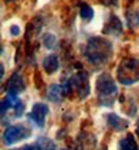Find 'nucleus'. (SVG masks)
<instances>
[{"mask_svg":"<svg viewBox=\"0 0 139 150\" xmlns=\"http://www.w3.org/2000/svg\"><path fill=\"white\" fill-rule=\"evenodd\" d=\"M112 47L109 40L94 37L90 38L85 47V56L92 64H104L111 56Z\"/></svg>","mask_w":139,"mask_h":150,"instance_id":"nucleus-1","label":"nucleus"},{"mask_svg":"<svg viewBox=\"0 0 139 150\" xmlns=\"http://www.w3.org/2000/svg\"><path fill=\"white\" fill-rule=\"evenodd\" d=\"M64 92L65 95H67L68 93L76 92L77 95L80 99L85 98L87 95H89V79H88V74L85 72H78L73 77H71L66 83L64 84Z\"/></svg>","mask_w":139,"mask_h":150,"instance_id":"nucleus-3","label":"nucleus"},{"mask_svg":"<svg viewBox=\"0 0 139 150\" xmlns=\"http://www.w3.org/2000/svg\"><path fill=\"white\" fill-rule=\"evenodd\" d=\"M15 110H16V111H15V116H16V117L22 116V114H23V110H25V104L20 100L18 104L15 106Z\"/></svg>","mask_w":139,"mask_h":150,"instance_id":"nucleus-17","label":"nucleus"},{"mask_svg":"<svg viewBox=\"0 0 139 150\" xmlns=\"http://www.w3.org/2000/svg\"><path fill=\"white\" fill-rule=\"evenodd\" d=\"M117 81L124 86H131L139 82V60L124 59L117 69Z\"/></svg>","mask_w":139,"mask_h":150,"instance_id":"nucleus-2","label":"nucleus"},{"mask_svg":"<svg viewBox=\"0 0 139 150\" xmlns=\"http://www.w3.org/2000/svg\"><path fill=\"white\" fill-rule=\"evenodd\" d=\"M106 120H107V125L111 127L112 129L119 131V132H122L124 129H127L128 126H129V123L126 121V120L121 118L120 116H117L116 114H109Z\"/></svg>","mask_w":139,"mask_h":150,"instance_id":"nucleus-8","label":"nucleus"},{"mask_svg":"<svg viewBox=\"0 0 139 150\" xmlns=\"http://www.w3.org/2000/svg\"><path fill=\"white\" fill-rule=\"evenodd\" d=\"M137 134H138V138H139V121H138V125H137Z\"/></svg>","mask_w":139,"mask_h":150,"instance_id":"nucleus-21","label":"nucleus"},{"mask_svg":"<svg viewBox=\"0 0 139 150\" xmlns=\"http://www.w3.org/2000/svg\"><path fill=\"white\" fill-rule=\"evenodd\" d=\"M10 33H11L12 35H18V33H20V28H18L17 26H12V27L10 28Z\"/></svg>","mask_w":139,"mask_h":150,"instance_id":"nucleus-18","label":"nucleus"},{"mask_svg":"<svg viewBox=\"0 0 139 150\" xmlns=\"http://www.w3.org/2000/svg\"><path fill=\"white\" fill-rule=\"evenodd\" d=\"M37 149L38 150H56L55 143L48 138H39L37 142Z\"/></svg>","mask_w":139,"mask_h":150,"instance_id":"nucleus-14","label":"nucleus"},{"mask_svg":"<svg viewBox=\"0 0 139 150\" xmlns=\"http://www.w3.org/2000/svg\"><path fill=\"white\" fill-rule=\"evenodd\" d=\"M18 99H17V96H16V94H10V93H7L6 94V96L3 99V101H1V112L4 114V112L6 111V110H9V109H11V108H15L16 105L18 104Z\"/></svg>","mask_w":139,"mask_h":150,"instance_id":"nucleus-11","label":"nucleus"},{"mask_svg":"<svg viewBox=\"0 0 139 150\" xmlns=\"http://www.w3.org/2000/svg\"><path fill=\"white\" fill-rule=\"evenodd\" d=\"M43 43H44V45H45L48 49H54L56 47V38H55V35L54 34H51V33H48L43 37Z\"/></svg>","mask_w":139,"mask_h":150,"instance_id":"nucleus-16","label":"nucleus"},{"mask_svg":"<svg viewBox=\"0 0 139 150\" xmlns=\"http://www.w3.org/2000/svg\"><path fill=\"white\" fill-rule=\"evenodd\" d=\"M120 149L121 150H138L137 142L132 134H128L126 138H123L120 142Z\"/></svg>","mask_w":139,"mask_h":150,"instance_id":"nucleus-12","label":"nucleus"},{"mask_svg":"<svg viewBox=\"0 0 139 150\" xmlns=\"http://www.w3.org/2000/svg\"><path fill=\"white\" fill-rule=\"evenodd\" d=\"M105 3L109 4V5H112V6H116L119 4V0H105Z\"/></svg>","mask_w":139,"mask_h":150,"instance_id":"nucleus-20","label":"nucleus"},{"mask_svg":"<svg viewBox=\"0 0 139 150\" xmlns=\"http://www.w3.org/2000/svg\"><path fill=\"white\" fill-rule=\"evenodd\" d=\"M121 31H122V25H121L120 20L116 16H111L109 23H107V32L116 34V33H120Z\"/></svg>","mask_w":139,"mask_h":150,"instance_id":"nucleus-13","label":"nucleus"},{"mask_svg":"<svg viewBox=\"0 0 139 150\" xmlns=\"http://www.w3.org/2000/svg\"><path fill=\"white\" fill-rule=\"evenodd\" d=\"M43 67L48 73H54L59 69V59L55 55H49L43 60Z\"/></svg>","mask_w":139,"mask_h":150,"instance_id":"nucleus-10","label":"nucleus"},{"mask_svg":"<svg viewBox=\"0 0 139 150\" xmlns=\"http://www.w3.org/2000/svg\"><path fill=\"white\" fill-rule=\"evenodd\" d=\"M16 150H38V149H35L33 145H25V146H22L21 149H16Z\"/></svg>","mask_w":139,"mask_h":150,"instance_id":"nucleus-19","label":"nucleus"},{"mask_svg":"<svg viewBox=\"0 0 139 150\" xmlns=\"http://www.w3.org/2000/svg\"><path fill=\"white\" fill-rule=\"evenodd\" d=\"M64 150H66V149H64Z\"/></svg>","mask_w":139,"mask_h":150,"instance_id":"nucleus-23","label":"nucleus"},{"mask_svg":"<svg viewBox=\"0 0 139 150\" xmlns=\"http://www.w3.org/2000/svg\"><path fill=\"white\" fill-rule=\"evenodd\" d=\"M49 114V108L45 104L43 103H38L35 104L32 111L28 114V120H31L32 122H34L38 127H43L45 123V117Z\"/></svg>","mask_w":139,"mask_h":150,"instance_id":"nucleus-6","label":"nucleus"},{"mask_svg":"<svg viewBox=\"0 0 139 150\" xmlns=\"http://www.w3.org/2000/svg\"><path fill=\"white\" fill-rule=\"evenodd\" d=\"M47 96H48V99L50 101H53V103H60V101H62L64 96H65L64 88L61 86H57V84L50 86L49 89H48Z\"/></svg>","mask_w":139,"mask_h":150,"instance_id":"nucleus-9","label":"nucleus"},{"mask_svg":"<svg viewBox=\"0 0 139 150\" xmlns=\"http://www.w3.org/2000/svg\"><path fill=\"white\" fill-rule=\"evenodd\" d=\"M79 15H80V17H82L83 20L90 21L93 18V16H94V11H93V9L89 5H83L82 7H80V10H79Z\"/></svg>","mask_w":139,"mask_h":150,"instance_id":"nucleus-15","label":"nucleus"},{"mask_svg":"<svg viewBox=\"0 0 139 150\" xmlns=\"http://www.w3.org/2000/svg\"><path fill=\"white\" fill-rule=\"evenodd\" d=\"M25 88H26V86H25L23 78H22L20 74L15 73L13 76L9 79V82H7L6 91L10 94H17V93H21Z\"/></svg>","mask_w":139,"mask_h":150,"instance_id":"nucleus-7","label":"nucleus"},{"mask_svg":"<svg viewBox=\"0 0 139 150\" xmlns=\"http://www.w3.org/2000/svg\"><path fill=\"white\" fill-rule=\"evenodd\" d=\"M31 136V129H28L25 126H11L4 132V143L6 145H11L21 139H26Z\"/></svg>","mask_w":139,"mask_h":150,"instance_id":"nucleus-5","label":"nucleus"},{"mask_svg":"<svg viewBox=\"0 0 139 150\" xmlns=\"http://www.w3.org/2000/svg\"><path fill=\"white\" fill-rule=\"evenodd\" d=\"M97 92L99 94V99L101 101L112 100L117 93V86L115 84L114 79L110 74L102 73L97 78Z\"/></svg>","mask_w":139,"mask_h":150,"instance_id":"nucleus-4","label":"nucleus"},{"mask_svg":"<svg viewBox=\"0 0 139 150\" xmlns=\"http://www.w3.org/2000/svg\"><path fill=\"white\" fill-rule=\"evenodd\" d=\"M6 3H10V1H13V0H5Z\"/></svg>","mask_w":139,"mask_h":150,"instance_id":"nucleus-22","label":"nucleus"}]
</instances>
